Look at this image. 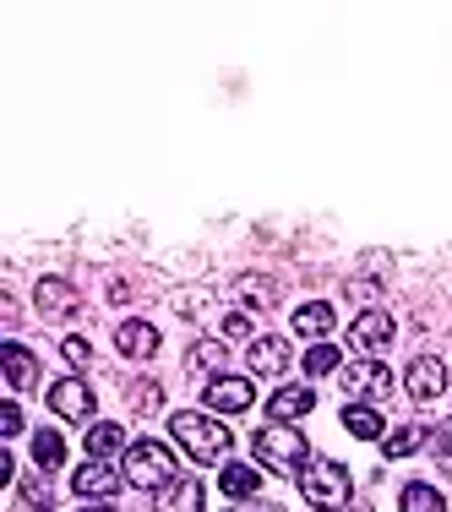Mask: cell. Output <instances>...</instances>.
Listing matches in <instances>:
<instances>
[{"label": "cell", "instance_id": "cell-29", "mask_svg": "<svg viewBox=\"0 0 452 512\" xmlns=\"http://www.w3.org/2000/svg\"><path fill=\"white\" fill-rule=\"evenodd\" d=\"M218 333H224V338H251V316L246 311H229L224 322H218Z\"/></svg>", "mask_w": 452, "mask_h": 512}, {"label": "cell", "instance_id": "cell-22", "mask_svg": "<svg viewBox=\"0 0 452 512\" xmlns=\"http://www.w3.org/2000/svg\"><path fill=\"white\" fill-rule=\"evenodd\" d=\"M71 306H77V289H71L66 278H44V284H39V311L60 316V311H71Z\"/></svg>", "mask_w": 452, "mask_h": 512}, {"label": "cell", "instance_id": "cell-6", "mask_svg": "<svg viewBox=\"0 0 452 512\" xmlns=\"http://www.w3.org/2000/svg\"><path fill=\"white\" fill-rule=\"evenodd\" d=\"M50 409L60 414V420H71V425H88L93 409H99V398H93L88 376H60V382L50 387Z\"/></svg>", "mask_w": 452, "mask_h": 512}, {"label": "cell", "instance_id": "cell-23", "mask_svg": "<svg viewBox=\"0 0 452 512\" xmlns=\"http://www.w3.org/2000/svg\"><path fill=\"white\" fill-rule=\"evenodd\" d=\"M420 442H425L420 425H398V431H387V436H382V458H409Z\"/></svg>", "mask_w": 452, "mask_h": 512}, {"label": "cell", "instance_id": "cell-25", "mask_svg": "<svg viewBox=\"0 0 452 512\" xmlns=\"http://www.w3.org/2000/svg\"><path fill=\"white\" fill-rule=\"evenodd\" d=\"M333 371H344V355H338L333 344H311V349H305V376H333Z\"/></svg>", "mask_w": 452, "mask_h": 512}, {"label": "cell", "instance_id": "cell-19", "mask_svg": "<svg viewBox=\"0 0 452 512\" xmlns=\"http://www.w3.org/2000/svg\"><path fill=\"white\" fill-rule=\"evenodd\" d=\"M115 453H126V431H120L115 420H99V425H88V458L109 463Z\"/></svg>", "mask_w": 452, "mask_h": 512}, {"label": "cell", "instance_id": "cell-30", "mask_svg": "<svg viewBox=\"0 0 452 512\" xmlns=\"http://www.w3.org/2000/svg\"><path fill=\"white\" fill-rule=\"evenodd\" d=\"M22 425H28V420H22L17 404H0V436H22Z\"/></svg>", "mask_w": 452, "mask_h": 512}, {"label": "cell", "instance_id": "cell-21", "mask_svg": "<svg viewBox=\"0 0 452 512\" xmlns=\"http://www.w3.org/2000/svg\"><path fill=\"white\" fill-rule=\"evenodd\" d=\"M398 507H403V512H447L442 491H436V485H425V480H409V485H403Z\"/></svg>", "mask_w": 452, "mask_h": 512}, {"label": "cell", "instance_id": "cell-18", "mask_svg": "<svg viewBox=\"0 0 452 512\" xmlns=\"http://www.w3.org/2000/svg\"><path fill=\"white\" fill-rule=\"evenodd\" d=\"M344 431L360 436V442H382L387 420H382V409H371V404H344Z\"/></svg>", "mask_w": 452, "mask_h": 512}, {"label": "cell", "instance_id": "cell-20", "mask_svg": "<svg viewBox=\"0 0 452 512\" xmlns=\"http://www.w3.org/2000/svg\"><path fill=\"white\" fill-rule=\"evenodd\" d=\"M60 463H66V442H60V431H33V469H44V474H55Z\"/></svg>", "mask_w": 452, "mask_h": 512}, {"label": "cell", "instance_id": "cell-14", "mask_svg": "<svg viewBox=\"0 0 452 512\" xmlns=\"http://www.w3.org/2000/svg\"><path fill=\"white\" fill-rule=\"evenodd\" d=\"M0 365H6V382L17 387V393L39 382V360H33V349H22L17 338H6V344H0Z\"/></svg>", "mask_w": 452, "mask_h": 512}, {"label": "cell", "instance_id": "cell-11", "mask_svg": "<svg viewBox=\"0 0 452 512\" xmlns=\"http://www.w3.org/2000/svg\"><path fill=\"white\" fill-rule=\"evenodd\" d=\"M115 349L126 360H153L158 355V327L142 322V316H126V322L115 327Z\"/></svg>", "mask_w": 452, "mask_h": 512}, {"label": "cell", "instance_id": "cell-8", "mask_svg": "<svg viewBox=\"0 0 452 512\" xmlns=\"http://www.w3.org/2000/svg\"><path fill=\"white\" fill-rule=\"evenodd\" d=\"M403 387H409L414 404H436V398L447 393V365L436 360V355H420L409 371H403Z\"/></svg>", "mask_w": 452, "mask_h": 512}, {"label": "cell", "instance_id": "cell-5", "mask_svg": "<svg viewBox=\"0 0 452 512\" xmlns=\"http://www.w3.org/2000/svg\"><path fill=\"white\" fill-rule=\"evenodd\" d=\"M338 382H344L349 404H365V398L393 393V371H387L382 360H349L344 371H338Z\"/></svg>", "mask_w": 452, "mask_h": 512}, {"label": "cell", "instance_id": "cell-10", "mask_svg": "<svg viewBox=\"0 0 452 512\" xmlns=\"http://www.w3.org/2000/svg\"><path fill=\"white\" fill-rule=\"evenodd\" d=\"M120 485H126V474H120L115 463H99V458H88L77 474H71V491H77V496H99V502H104V496H115Z\"/></svg>", "mask_w": 452, "mask_h": 512}, {"label": "cell", "instance_id": "cell-12", "mask_svg": "<svg viewBox=\"0 0 452 512\" xmlns=\"http://www.w3.org/2000/svg\"><path fill=\"white\" fill-rule=\"evenodd\" d=\"M316 409V387L311 382H295V387H278L273 398H267V414H273V425H295L300 414Z\"/></svg>", "mask_w": 452, "mask_h": 512}, {"label": "cell", "instance_id": "cell-9", "mask_svg": "<svg viewBox=\"0 0 452 512\" xmlns=\"http://www.w3.org/2000/svg\"><path fill=\"white\" fill-rule=\"evenodd\" d=\"M202 398H207V409H213V414H246L251 398H256V387H251V376H213Z\"/></svg>", "mask_w": 452, "mask_h": 512}, {"label": "cell", "instance_id": "cell-7", "mask_svg": "<svg viewBox=\"0 0 452 512\" xmlns=\"http://www.w3.org/2000/svg\"><path fill=\"white\" fill-rule=\"evenodd\" d=\"M393 333H398V327H393V316H387V311H360L349 322V344H354V355H360V360H376L387 344H393Z\"/></svg>", "mask_w": 452, "mask_h": 512}, {"label": "cell", "instance_id": "cell-24", "mask_svg": "<svg viewBox=\"0 0 452 512\" xmlns=\"http://www.w3.org/2000/svg\"><path fill=\"white\" fill-rule=\"evenodd\" d=\"M235 289H240V300H246V306H256V311L278 306V284H267V278H256V273H246Z\"/></svg>", "mask_w": 452, "mask_h": 512}, {"label": "cell", "instance_id": "cell-2", "mask_svg": "<svg viewBox=\"0 0 452 512\" xmlns=\"http://www.w3.org/2000/svg\"><path fill=\"white\" fill-rule=\"evenodd\" d=\"M256 463H262L267 474H284V480H300V469L311 463V447H305V436L295 425H262L251 442Z\"/></svg>", "mask_w": 452, "mask_h": 512}, {"label": "cell", "instance_id": "cell-4", "mask_svg": "<svg viewBox=\"0 0 452 512\" xmlns=\"http://www.w3.org/2000/svg\"><path fill=\"white\" fill-rule=\"evenodd\" d=\"M120 474H126V485H137V491H164V485H175V458H169L164 442H153V436H142V442L126 447V463H120Z\"/></svg>", "mask_w": 452, "mask_h": 512}, {"label": "cell", "instance_id": "cell-16", "mask_svg": "<svg viewBox=\"0 0 452 512\" xmlns=\"http://www.w3.org/2000/svg\"><path fill=\"white\" fill-rule=\"evenodd\" d=\"M295 333L311 338V344H327V333H333V306H327V300H305L295 311Z\"/></svg>", "mask_w": 452, "mask_h": 512}, {"label": "cell", "instance_id": "cell-27", "mask_svg": "<svg viewBox=\"0 0 452 512\" xmlns=\"http://www.w3.org/2000/svg\"><path fill=\"white\" fill-rule=\"evenodd\" d=\"M22 502H28L33 512H50L55 507V491L44 480H22Z\"/></svg>", "mask_w": 452, "mask_h": 512}, {"label": "cell", "instance_id": "cell-15", "mask_svg": "<svg viewBox=\"0 0 452 512\" xmlns=\"http://www.w3.org/2000/svg\"><path fill=\"white\" fill-rule=\"evenodd\" d=\"M218 491H224L229 502H251V496L262 491V469H251V463H224V469H218Z\"/></svg>", "mask_w": 452, "mask_h": 512}, {"label": "cell", "instance_id": "cell-1", "mask_svg": "<svg viewBox=\"0 0 452 512\" xmlns=\"http://www.w3.org/2000/svg\"><path fill=\"white\" fill-rule=\"evenodd\" d=\"M169 436L186 447L191 463H207V469H224L229 447H235L229 425L213 420V414H197V409H175V414H169Z\"/></svg>", "mask_w": 452, "mask_h": 512}, {"label": "cell", "instance_id": "cell-26", "mask_svg": "<svg viewBox=\"0 0 452 512\" xmlns=\"http://www.w3.org/2000/svg\"><path fill=\"white\" fill-rule=\"evenodd\" d=\"M224 365H229V349L224 344H218V338H202V344L197 349H191V371H224Z\"/></svg>", "mask_w": 452, "mask_h": 512}, {"label": "cell", "instance_id": "cell-13", "mask_svg": "<svg viewBox=\"0 0 452 512\" xmlns=\"http://www.w3.org/2000/svg\"><path fill=\"white\" fill-rule=\"evenodd\" d=\"M246 365H251L256 376H284V371H289V344H284V338H273V333H267V338H251Z\"/></svg>", "mask_w": 452, "mask_h": 512}, {"label": "cell", "instance_id": "cell-32", "mask_svg": "<svg viewBox=\"0 0 452 512\" xmlns=\"http://www.w3.org/2000/svg\"><path fill=\"white\" fill-rule=\"evenodd\" d=\"M82 512H115V507H109V502H93V507H82Z\"/></svg>", "mask_w": 452, "mask_h": 512}, {"label": "cell", "instance_id": "cell-17", "mask_svg": "<svg viewBox=\"0 0 452 512\" xmlns=\"http://www.w3.org/2000/svg\"><path fill=\"white\" fill-rule=\"evenodd\" d=\"M158 512H202V480L180 474L175 485H164L158 491Z\"/></svg>", "mask_w": 452, "mask_h": 512}, {"label": "cell", "instance_id": "cell-28", "mask_svg": "<svg viewBox=\"0 0 452 512\" xmlns=\"http://www.w3.org/2000/svg\"><path fill=\"white\" fill-rule=\"evenodd\" d=\"M60 355H66V360L82 371V365H93V344H88V338H77V333H71L66 344H60Z\"/></svg>", "mask_w": 452, "mask_h": 512}, {"label": "cell", "instance_id": "cell-31", "mask_svg": "<svg viewBox=\"0 0 452 512\" xmlns=\"http://www.w3.org/2000/svg\"><path fill=\"white\" fill-rule=\"evenodd\" d=\"M229 512H278V502H256V496H251V502H235Z\"/></svg>", "mask_w": 452, "mask_h": 512}, {"label": "cell", "instance_id": "cell-3", "mask_svg": "<svg viewBox=\"0 0 452 512\" xmlns=\"http://www.w3.org/2000/svg\"><path fill=\"white\" fill-rule=\"evenodd\" d=\"M295 485L305 491V502H311L316 512H338V507L354 496V474H349L338 458H311V463L300 469Z\"/></svg>", "mask_w": 452, "mask_h": 512}]
</instances>
